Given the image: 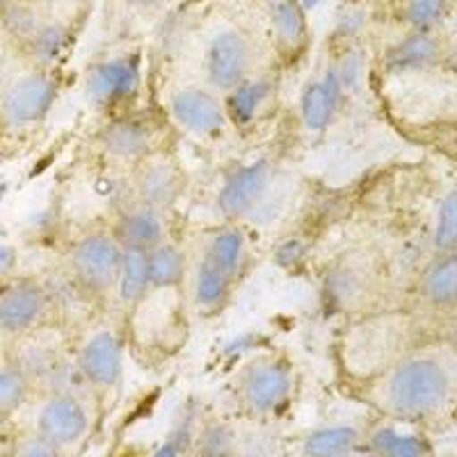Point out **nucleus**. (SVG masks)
I'll return each instance as SVG.
<instances>
[{
    "mask_svg": "<svg viewBox=\"0 0 457 457\" xmlns=\"http://www.w3.org/2000/svg\"><path fill=\"white\" fill-rule=\"evenodd\" d=\"M243 453V436L228 416L218 411H199L186 457H236Z\"/></svg>",
    "mask_w": 457,
    "mask_h": 457,
    "instance_id": "obj_23",
    "label": "nucleus"
},
{
    "mask_svg": "<svg viewBox=\"0 0 457 457\" xmlns=\"http://www.w3.org/2000/svg\"><path fill=\"white\" fill-rule=\"evenodd\" d=\"M62 304L46 279L35 275L0 281V343H14L60 328Z\"/></svg>",
    "mask_w": 457,
    "mask_h": 457,
    "instance_id": "obj_6",
    "label": "nucleus"
},
{
    "mask_svg": "<svg viewBox=\"0 0 457 457\" xmlns=\"http://www.w3.org/2000/svg\"><path fill=\"white\" fill-rule=\"evenodd\" d=\"M94 146L105 162L130 171L151 154L165 149L161 142V126L146 112H126L108 117L94 133Z\"/></svg>",
    "mask_w": 457,
    "mask_h": 457,
    "instance_id": "obj_10",
    "label": "nucleus"
},
{
    "mask_svg": "<svg viewBox=\"0 0 457 457\" xmlns=\"http://www.w3.org/2000/svg\"><path fill=\"white\" fill-rule=\"evenodd\" d=\"M329 62H332V69L345 96L353 101V96H357L364 87L366 71H369V57H366L364 48L357 46V44H338L337 55Z\"/></svg>",
    "mask_w": 457,
    "mask_h": 457,
    "instance_id": "obj_30",
    "label": "nucleus"
},
{
    "mask_svg": "<svg viewBox=\"0 0 457 457\" xmlns=\"http://www.w3.org/2000/svg\"><path fill=\"white\" fill-rule=\"evenodd\" d=\"M366 26H369V12L359 5H348L343 7V12H338L334 37L338 44H357Z\"/></svg>",
    "mask_w": 457,
    "mask_h": 457,
    "instance_id": "obj_36",
    "label": "nucleus"
},
{
    "mask_svg": "<svg viewBox=\"0 0 457 457\" xmlns=\"http://www.w3.org/2000/svg\"><path fill=\"white\" fill-rule=\"evenodd\" d=\"M416 304L432 316L457 309V252L432 254L414 284Z\"/></svg>",
    "mask_w": 457,
    "mask_h": 457,
    "instance_id": "obj_21",
    "label": "nucleus"
},
{
    "mask_svg": "<svg viewBox=\"0 0 457 457\" xmlns=\"http://www.w3.org/2000/svg\"><path fill=\"white\" fill-rule=\"evenodd\" d=\"M142 64L136 53L101 57L83 76V96L104 120L140 110Z\"/></svg>",
    "mask_w": 457,
    "mask_h": 457,
    "instance_id": "obj_7",
    "label": "nucleus"
},
{
    "mask_svg": "<svg viewBox=\"0 0 457 457\" xmlns=\"http://www.w3.org/2000/svg\"><path fill=\"white\" fill-rule=\"evenodd\" d=\"M42 21L44 14L32 0H12L5 10H0V26L19 46L30 39L32 32L42 26Z\"/></svg>",
    "mask_w": 457,
    "mask_h": 457,
    "instance_id": "obj_32",
    "label": "nucleus"
},
{
    "mask_svg": "<svg viewBox=\"0 0 457 457\" xmlns=\"http://www.w3.org/2000/svg\"><path fill=\"white\" fill-rule=\"evenodd\" d=\"M357 457H366V455H364V453H359V455H357Z\"/></svg>",
    "mask_w": 457,
    "mask_h": 457,
    "instance_id": "obj_45",
    "label": "nucleus"
},
{
    "mask_svg": "<svg viewBox=\"0 0 457 457\" xmlns=\"http://www.w3.org/2000/svg\"><path fill=\"white\" fill-rule=\"evenodd\" d=\"M446 44L436 37V32L407 30L385 48L382 55V71L386 76H407V73H426L444 67Z\"/></svg>",
    "mask_w": 457,
    "mask_h": 457,
    "instance_id": "obj_20",
    "label": "nucleus"
},
{
    "mask_svg": "<svg viewBox=\"0 0 457 457\" xmlns=\"http://www.w3.org/2000/svg\"><path fill=\"white\" fill-rule=\"evenodd\" d=\"M129 334L124 322L101 312V318L85 325L71 338L73 364L83 386L94 398L101 416L110 414L120 400L126 373Z\"/></svg>",
    "mask_w": 457,
    "mask_h": 457,
    "instance_id": "obj_3",
    "label": "nucleus"
},
{
    "mask_svg": "<svg viewBox=\"0 0 457 457\" xmlns=\"http://www.w3.org/2000/svg\"><path fill=\"white\" fill-rule=\"evenodd\" d=\"M37 5H60V3H67V0H32Z\"/></svg>",
    "mask_w": 457,
    "mask_h": 457,
    "instance_id": "obj_41",
    "label": "nucleus"
},
{
    "mask_svg": "<svg viewBox=\"0 0 457 457\" xmlns=\"http://www.w3.org/2000/svg\"><path fill=\"white\" fill-rule=\"evenodd\" d=\"M348 104L350 99L338 83L332 62H328L302 87L297 99V120L312 136H325L341 120Z\"/></svg>",
    "mask_w": 457,
    "mask_h": 457,
    "instance_id": "obj_15",
    "label": "nucleus"
},
{
    "mask_svg": "<svg viewBox=\"0 0 457 457\" xmlns=\"http://www.w3.org/2000/svg\"><path fill=\"white\" fill-rule=\"evenodd\" d=\"M238 281H234L215 265L208 263L202 256L190 261V272L186 281L187 307L193 309L199 318H218L231 307Z\"/></svg>",
    "mask_w": 457,
    "mask_h": 457,
    "instance_id": "obj_19",
    "label": "nucleus"
},
{
    "mask_svg": "<svg viewBox=\"0 0 457 457\" xmlns=\"http://www.w3.org/2000/svg\"><path fill=\"white\" fill-rule=\"evenodd\" d=\"M146 259H149L151 291H186L193 256L187 254L177 238L165 240L146 252Z\"/></svg>",
    "mask_w": 457,
    "mask_h": 457,
    "instance_id": "obj_26",
    "label": "nucleus"
},
{
    "mask_svg": "<svg viewBox=\"0 0 457 457\" xmlns=\"http://www.w3.org/2000/svg\"><path fill=\"white\" fill-rule=\"evenodd\" d=\"M325 288H328V302L332 307L341 309L348 316L350 313L361 316L373 295V275L364 259L343 256L338 263L332 265Z\"/></svg>",
    "mask_w": 457,
    "mask_h": 457,
    "instance_id": "obj_22",
    "label": "nucleus"
},
{
    "mask_svg": "<svg viewBox=\"0 0 457 457\" xmlns=\"http://www.w3.org/2000/svg\"><path fill=\"white\" fill-rule=\"evenodd\" d=\"M30 398L32 385L14 361L10 348L0 343V416L12 421L16 414H21Z\"/></svg>",
    "mask_w": 457,
    "mask_h": 457,
    "instance_id": "obj_29",
    "label": "nucleus"
},
{
    "mask_svg": "<svg viewBox=\"0 0 457 457\" xmlns=\"http://www.w3.org/2000/svg\"><path fill=\"white\" fill-rule=\"evenodd\" d=\"M448 14V0H403L400 16L407 30L435 32Z\"/></svg>",
    "mask_w": 457,
    "mask_h": 457,
    "instance_id": "obj_35",
    "label": "nucleus"
},
{
    "mask_svg": "<svg viewBox=\"0 0 457 457\" xmlns=\"http://www.w3.org/2000/svg\"><path fill=\"white\" fill-rule=\"evenodd\" d=\"M357 395L375 416L428 428L457 405V354L439 338L419 343L378 373L357 382Z\"/></svg>",
    "mask_w": 457,
    "mask_h": 457,
    "instance_id": "obj_1",
    "label": "nucleus"
},
{
    "mask_svg": "<svg viewBox=\"0 0 457 457\" xmlns=\"http://www.w3.org/2000/svg\"><path fill=\"white\" fill-rule=\"evenodd\" d=\"M60 96L55 71L30 67L7 83L0 94V129L5 136L26 137L48 120Z\"/></svg>",
    "mask_w": 457,
    "mask_h": 457,
    "instance_id": "obj_9",
    "label": "nucleus"
},
{
    "mask_svg": "<svg viewBox=\"0 0 457 457\" xmlns=\"http://www.w3.org/2000/svg\"><path fill=\"white\" fill-rule=\"evenodd\" d=\"M3 457H64V453L39 432L19 426L7 432V439L3 444Z\"/></svg>",
    "mask_w": 457,
    "mask_h": 457,
    "instance_id": "obj_33",
    "label": "nucleus"
},
{
    "mask_svg": "<svg viewBox=\"0 0 457 457\" xmlns=\"http://www.w3.org/2000/svg\"><path fill=\"white\" fill-rule=\"evenodd\" d=\"M224 105L234 133H254L279 108V76L259 69L238 87L224 94Z\"/></svg>",
    "mask_w": 457,
    "mask_h": 457,
    "instance_id": "obj_14",
    "label": "nucleus"
},
{
    "mask_svg": "<svg viewBox=\"0 0 457 457\" xmlns=\"http://www.w3.org/2000/svg\"><path fill=\"white\" fill-rule=\"evenodd\" d=\"M10 3H12V0H0V10H5V7L10 5Z\"/></svg>",
    "mask_w": 457,
    "mask_h": 457,
    "instance_id": "obj_43",
    "label": "nucleus"
},
{
    "mask_svg": "<svg viewBox=\"0 0 457 457\" xmlns=\"http://www.w3.org/2000/svg\"><path fill=\"white\" fill-rule=\"evenodd\" d=\"M444 67L457 76V35L446 44V53H444Z\"/></svg>",
    "mask_w": 457,
    "mask_h": 457,
    "instance_id": "obj_38",
    "label": "nucleus"
},
{
    "mask_svg": "<svg viewBox=\"0 0 457 457\" xmlns=\"http://www.w3.org/2000/svg\"><path fill=\"white\" fill-rule=\"evenodd\" d=\"M236 457H252L250 453H243V455H236Z\"/></svg>",
    "mask_w": 457,
    "mask_h": 457,
    "instance_id": "obj_44",
    "label": "nucleus"
},
{
    "mask_svg": "<svg viewBox=\"0 0 457 457\" xmlns=\"http://www.w3.org/2000/svg\"><path fill=\"white\" fill-rule=\"evenodd\" d=\"M7 419H3V416H0V444H5V439H7V435H3V428L7 426Z\"/></svg>",
    "mask_w": 457,
    "mask_h": 457,
    "instance_id": "obj_42",
    "label": "nucleus"
},
{
    "mask_svg": "<svg viewBox=\"0 0 457 457\" xmlns=\"http://www.w3.org/2000/svg\"><path fill=\"white\" fill-rule=\"evenodd\" d=\"M170 215L171 213H162L158 208L146 206L137 199L126 197L105 222L112 228V234L117 236L124 250L149 252L165 240L174 238Z\"/></svg>",
    "mask_w": 457,
    "mask_h": 457,
    "instance_id": "obj_16",
    "label": "nucleus"
},
{
    "mask_svg": "<svg viewBox=\"0 0 457 457\" xmlns=\"http://www.w3.org/2000/svg\"><path fill=\"white\" fill-rule=\"evenodd\" d=\"M279 162L275 156H259L250 162L234 167L224 177L215 195V208L220 220L231 224L252 222L272 199L279 186Z\"/></svg>",
    "mask_w": 457,
    "mask_h": 457,
    "instance_id": "obj_8",
    "label": "nucleus"
},
{
    "mask_svg": "<svg viewBox=\"0 0 457 457\" xmlns=\"http://www.w3.org/2000/svg\"><path fill=\"white\" fill-rule=\"evenodd\" d=\"M320 3H325V0H300V5L304 7V12H312V10H316V7L320 5Z\"/></svg>",
    "mask_w": 457,
    "mask_h": 457,
    "instance_id": "obj_40",
    "label": "nucleus"
},
{
    "mask_svg": "<svg viewBox=\"0 0 457 457\" xmlns=\"http://www.w3.org/2000/svg\"><path fill=\"white\" fill-rule=\"evenodd\" d=\"M361 453L366 457H435L426 430L375 416L364 426Z\"/></svg>",
    "mask_w": 457,
    "mask_h": 457,
    "instance_id": "obj_18",
    "label": "nucleus"
},
{
    "mask_svg": "<svg viewBox=\"0 0 457 457\" xmlns=\"http://www.w3.org/2000/svg\"><path fill=\"white\" fill-rule=\"evenodd\" d=\"M199 256L218 270L243 284L247 272L254 263V247H252L250 231L245 224L220 222L218 227L206 231L199 247Z\"/></svg>",
    "mask_w": 457,
    "mask_h": 457,
    "instance_id": "obj_17",
    "label": "nucleus"
},
{
    "mask_svg": "<svg viewBox=\"0 0 457 457\" xmlns=\"http://www.w3.org/2000/svg\"><path fill=\"white\" fill-rule=\"evenodd\" d=\"M187 190V174L179 158L167 149L151 154L129 171V197L158 208L162 213H174Z\"/></svg>",
    "mask_w": 457,
    "mask_h": 457,
    "instance_id": "obj_13",
    "label": "nucleus"
},
{
    "mask_svg": "<svg viewBox=\"0 0 457 457\" xmlns=\"http://www.w3.org/2000/svg\"><path fill=\"white\" fill-rule=\"evenodd\" d=\"M69 44H71V37H69L67 23L55 21V19H44L42 26L32 32L28 42L21 44V48L26 53L30 67L53 71L55 64L67 53Z\"/></svg>",
    "mask_w": 457,
    "mask_h": 457,
    "instance_id": "obj_28",
    "label": "nucleus"
},
{
    "mask_svg": "<svg viewBox=\"0 0 457 457\" xmlns=\"http://www.w3.org/2000/svg\"><path fill=\"white\" fill-rule=\"evenodd\" d=\"M302 391L295 359L281 348L247 354L227 385L228 405L236 419L252 426H275L293 414Z\"/></svg>",
    "mask_w": 457,
    "mask_h": 457,
    "instance_id": "obj_2",
    "label": "nucleus"
},
{
    "mask_svg": "<svg viewBox=\"0 0 457 457\" xmlns=\"http://www.w3.org/2000/svg\"><path fill=\"white\" fill-rule=\"evenodd\" d=\"M307 14L309 12H304L300 0H272L270 3V28L281 57H291L304 48L309 32Z\"/></svg>",
    "mask_w": 457,
    "mask_h": 457,
    "instance_id": "obj_27",
    "label": "nucleus"
},
{
    "mask_svg": "<svg viewBox=\"0 0 457 457\" xmlns=\"http://www.w3.org/2000/svg\"><path fill=\"white\" fill-rule=\"evenodd\" d=\"M151 291L149 284V259L145 250H124L120 277L114 284L112 300H110L108 313L120 322L129 320Z\"/></svg>",
    "mask_w": 457,
    "mask_h": 457,
    "instance_id": "obj_24",
    "label": "nucleus"
},
{
    "mask_svg": "<svg viewBox=\"0 0 457 457\" xmlns=\"http://www.w3.org/2000/svg\"><path fill=\"white\" fill-rule=\"evenodd\" d=\"M23 411H30V430L46 436L64 457H79L92 444L104 416L87 391H42L32 394Z\"/></svg>",
    "mask_w": 457,
    "mask_h": 457,
    "instance_id": "obj_4",
    "label": "nucleus"
},
{
    "mask_svg": "<svg viewBox=\"0 0 457 457\" xmlns=\"http://www.w3.org/2000/svg\"><path fill=\"white\" fill-rule=\"evenodd\" d=\"M455 124H457V114H455Z\"/></svg>",
    "mask_w": 457,
    "mask_h": 457,
    "instance_id": "obj_46",
    "label": "nucleus"
},
{
    "mask_svg": "<svg viewBox=\"0 0 457 457\" xmlns=\"http://www.w3.org/2000/svg\"><path fill=\"white\" fill-rule=\"evenodd\" d=\"M165 117L174 129L197 140H222L231 130L224 96L204 83L171 89L165 101Z\"/></svg>",
    "mask_w": 457,
    "mask_h": 457,
    "instance_id": "obj_11",
    "label": "nucleus"
},
{
    "mask_svg": "<svg viewBox=\"0 0 457 457\" xmlns=\"http://www.w3.org/2000/svg\"><path fill=\"white\" fill-rule=\"evenodd\" d=\"M199 411L202 410L197 405L183 407L179 411L174 426L167 430L165 439L158 444V448L149 457H186L187 448H190V439H193L195 423L199 419Z\"/></svg>",
    "mask_w": 457,
    "mask_h": 457,
    "instance_id": "obj_34",
    "label": "nucleus"
},
{
    "mask_svg": "<svg viewBox=\"0 0 457 457\" xmlns=\"http://www.w3.org/2000/svg\"><path fill=\"white\" fill-rule=\"evenodd\" d=\"M121 3H126V5L133 7V10L149 12V10H161L167 0H121Z\"/></svg>",
    "mask_w": 457,
    "mask_h": 457,
    "instance_id": "obj_39",
    "label": "nucleus"
},
{
    "mask_svg": "<svg viewBox=\"0 0 457 457\" xmlns=\"http://www.w3.org/2000/svg\"><path fill=\"white\" fill-rule=\"evenodd\" d=\"M436 318H439V332H436V338L442 343H446L448 348L457 354V309Z\"/></svg>",
    "mask_w": 457,
    "mask_h": 457,
    "instance_id": "obj_37",
    "label": "nucleus"
},
{
    "mask_svg": "<svg viewBox=\"0 0 457 457\" xmlns=\"http://www.w3.org/2000/svg\"><path fill=\"white\" fill-rule=\"evenodd\" d=\"M364 426L350 421L312 428L300 444L302 457H357L361 453Z\"/></svg>",
    "mask_w": 457,
    "mask_h": 457,
    "instance_id": "obj_25",
    "label": "nucleus"
},
{
    "mask_svg": "<svg viewBox=\"0 0 457 457\" xmlns=\"http://www.w3.org/2000/svg\"><path fill=\"white\" fill-rule=\"evenodd\" d=\"M124 247L108 222L89 224L73 236L64 252V265L71 286L83 300L108 313L114 284L120 277Z\"/></svg>",
    "mask_w": 457,
    "mask_h": 457,
    "instance_id": "obj_5",
    "label": "nucleus"
},
{
    "mask_svg": "<svg viewBox=\"0 0 457 457\" xmlns=\"http://www.w3.org/2000/svg\"><path fill=\"white\" fill-rule=\"evenodd\" d=\"M430 245L432 254L457 252V186L446 190L436 204Z\"/></svg>",
    "mask_w": 457,
    "mask_h": 457,
    "instance_id": "obj_31",
    "label": "nucleus"
},
{
    "mask_svg": "<svg viewBox=\"0 0 457 457\" xmlns=\"http://www.w3.org/2000/svg\"><path fill=\"white\" fill-rule=\"evenodd\" d=\"M256 69L254 46L250 37L234 26L220 28L211 35L202 55V83L227 94L247 80Z\"/></svg>",
    "mask_w": 457,
    "mask_h": 457,
    "instance_id": "obj_12",
    "label": "nucleus"
}]
</instances>
